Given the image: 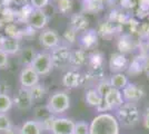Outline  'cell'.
Masks as SVG:
<instances>
[{"label": "cell", "instance_id": "obj_4", "mask_svg": "<svg viewBox=\"0 0 149 134\" xmlns=\"http://www.w3.org/2000/svg\"><path fill=\"white\" fill-rule=\"evenodd\" d=\"M125 103L123 92L120 89L113 88L112 87L105 96H104V101L97 107V111L99 113H107L110 111H117V109Z\"/></svg>", "mask_w": 149, "mask_h": 134}, {"label": "cell", "instance_id": "obj_23", "mask_svg": "<svg viewBox=\"0 0 149 134\" xmlns=\"http://www.w3.org/2000/svg\"><path fill=\"white\" fill-rule=\"evenodd\" d=\"M117 48L121 54H128L134 49V41L130 35H123L117 41Z\"/></svg>", "mask_w": 149, "mask_h": 134}, {"label": "cell", "instance_id": "obj_13", "mask_svg": "<svg viewBox=\"0 0 149 134\" xmlns=\"http://www.w3.org/2000/svg\"><path fill=\"white\" fill-rule=\"evenodd\" d=\"M128 60L125 54L121 53H112L109 58V68L113 74L116 73H123V70L127 69L128 67Z\"/></svg>", "mask_w": 149, "mask_h": 134}, {"label": "cell", "instance_id": "obj_51", "mask_svg": "<svg viewBox=\"0 0 149 134\" xmlns=\"http://www.w3.org/2000/svg\"><path fill=\"white\" fill-rule=\"evenodd\" d=\"M2 9H3V8L0 6V15H1V11H2Z\"/></svg>", "mask_w": 149, "mask_h": 134}, {"label": "cell", "instance_id": "obj_5", "mask_svg": "<svg viewBox=\"0 0 149 134\" xmlns=\"http://www.w3.org/2000/svg\"><path fill=\"white\" fill-rule=\"evenodd\" d=\"M71 51L68 48V46L59 45L56 48H54L51 51V60L54 67L63 69L69 66V58H70Z\"/></svg>", "mask_w": 149, "mask_h": 134}, {"label": "cell", "instance_id": "obj_37", "mask_svg": "<svg viewBox=\"0 0 149 134\" xmlns=\"http://www.w3.org/2000/svg\"><path fill=\"white\" fill-rule=\"evenodd\" d=\"M74 134H89V123L85 121L76 122Z\"/></svg>", "mask_w": 149, "mask_h": 134}, {"label": "cell", "instance_id": "obj_2", "mask_svg": "<svg viewBox=\"0 0 149 134\" xmlns=\"http://www.w3.org/2000/svg\"><path fill=\"white\" fill-rule=\"evenodd\" d=\"M116 117L120 126L132 128L140 121V111L136 105V103L125 102L116 111Z\"/></svg>", "mask_w": 149, "mask_h": 134}, {"label": "cell", "instance_id": "obj_42", "mask_svg": "<svg viewBox=\"0 0 149 134\" xmlns=\"http://www.w3.org/2000/svg\"><path fill=\"white\" fill-rule=\"evenodd\" d=\"M10 91H11V88H10V85L8 83H0V94H10Z\"/></svg>", "mask_w": 149, "mask_h": 134}, {"label": "cell", "instance_id": "obj_6", "mask_svg": "<svg viewBox=\"0 0 149 134\" xmlns=\"http://www.w3.org/2000/svg\"><path fill=\"white\" fill-rule=\"evenodd\" d=\"M31 67L39 74V76L48 75L54 68L51 55L49 53H38Z\"/></svg>", "mask_w": 149, "mask_h": 134}, {"label": "cell", "instance_id": "obj_12", "mask_svg": "<svg viewBox=\"0 0 149 134\" xmlns=\"http://www.w3.org/2000/svg\"><path fill=\"white\" fill-rule=\"evenodd\" d=\"M62 85L68 89L77 88L82 85L84 82V76L77 69H70L65 73L62 76Z\"/></svg>", "mask_w": 149, "mask_h": 134}, {"label": "cell", "instance_id": "obj_26", "mask_svg": "<svg viewBox=\"0 0 149 134\" xmlns=\"http://www.w3.org/2000/svg\"><path fill=\"white\" fill-rule=\"evenodd\" d=\"M145 65H146V60L141 57L135 58L130 64L127 67V72L130 75H138L140 74L143 70H145Z\"/></svg>", "mask_w": 149, "mask_h": 134}, {"label": "cell", "instance_id": "obj_17", "mask_svg": "<svg viewBox=\"0 0 149 134\" xmlns=\"http://www.w3.org/2000/svg\"><path fill=\"white\" fill-rule=\"evenodd\" d=\"M1 51H5L7 55L19 54V51H21L19 39L10 38V37H2L1 38Z\"/></svg>", "mask_w": 149, "mask_h": 134}, {"label": "cell", "instance_id": "obj_41", "mask_svg": "<svg viewBox=\"0 0 149 134\" xmlns=\"http://www.w3.org/2000/svg\"><path fill=\"white\" fill-rule=\"evenodd\" d=\"M8 66V55L5 51H0V68H5Z\"/></svg>", "mask_w": 149, "mask_h": 134}, {"label": "cell", "instance_id": "obj_11", "mask_svg": "<svg viewBox=\"0 0 149 134\" xmlns=\"http://www.w3.org/2000/svg\"><path fill=\"white\" fill-rule=\"evenodd\" d=\"M39 43L45 48H50L54 49L57 46H59L60 43V37L58 32L54 29H45L40 32L39 35Z\"/></svg>", "mask_w": 149, "mask_h": 134}, {"label": "cell", "instance_id": "obj_47", "mask_svg": "<svg viewBox=\"0 0 149 134\" xmlns=\"http://www.w3.org/2000/svg\"><path fill=\"white\" fill-rule=\"evenodd\" d=\"M3 134H20V128H19V126H15L13 125L11 128H9L8 131H6Z\"/></svg>", "mask_w": 149, "mask_h": 134}, {"label": "cell", "instance_id": "obj_16", "mask_svg": "<svg viewBox=\"0 0 149 134\" xmlns=\"http://www.w3.org/2000/svg\"><path fill=\"white\" fill-rule=\"evenodd\" d=\"M88 62L87 54L85 49H76V51H71L70 54V58H69V66L72 67V69H77L82 67L84 65Z\"/></svg>", "mask_w": 149, "mask_h": 134}, {"label": "cell", "instance_id": "obj_52", "mask_svg": "<svg viewBox=\"0 0 149 134\" xmlns=\"http://www.w3.org/2000/svg\"><path fill=\"white\" fill-rule=\"evenodd\" d=\"M54 1H59V0H54Z\"/></svg>", "mask_w": 149, "mask_h": 134}, {"label": "cell", "instance_id": "obj_44", "mask_svg": "<svg viewBox=\"0 0 149 134\" xmlns=\"http://www.w3.org/2000/svg\"><path fill=\"white\" fill-rule=\"evenodd\" d=\"M138 6L139 9L147 13L149 10V0H138Z\"/></svg>", "mask_w": 149, "mask_h": 134}, {"label": "cell", "instance_id": "obj_31", "mask_svg": "<svg viewBox=\"0 0 149 134\" xmlns=\"http://www.w3.org/2000/svg\"><path fill=\"white\" fill-rule=\"evenodd\" d=\"M3 30H5V34H6L7 37L17 38V39L21 38V29H19L18 26L16 25L15 22L7 24V25L3 27Z\"/></svg>", "mask_w": 149, "mask_h": 134}, {"label": "cell", "instance_id": "obj_1", "mask_svg": "<svg viewBox=\"0 0 149 134\" xmlns=\"http://www.w3.org/2000/svg\"><path fill=\"white\" fill-rule=\"evenodd\" d=\"M89 134H120V124L116 115L99 113L89 123Z\"/></svg>", "mask_w": 149, "mask_h": 134}, {"label": "cell", "instance_id": "obj_34", "mask_svg": "<svg viewBox=\"0 0 149 134\" xmlns=\"http://www.w3.org/2000/svg\"><path fill=\"white\" fill-rule=\"evenodd\" d=\"M13 126L11 119L7 114H0V134H3L6 131Z\"/></svg>", "mask_w": 149, "mask_h": 134}, {"label": "cell", "instance_id": "obj_19", "mask_svg": "<svg viewBox=\"0 0 149 134\" xmlns=\"http://www.w3.org/2000/svg\"><path fill=\"white\" fill-rule=\"evenodd\" d=\"M37 56V53L35 51L33 47H25L19 51V63L22 65L24 67L26 66H31L35 58Z\"/></svg>", "mask_w": 149, "mask_h": 134}, {"label": "cell", "instance_id": "obj_38", "mask_svg": "<svg viewBox=\"0 0 149 134\" xmlns=\"http://www.w3.org/2000/svg\"><path fill=\"white\" fill-rule=\"evenodd\" d=\"M56 120V115H50L47 119H45L44 121L39 122L40 125H41V128L44 132H49L51 133V128H52V125H54V122Z\"/></svg>", "mask_w": 149, "mask_h": 134}, {"label": "cell", "instance_id": "obj_33", "mask_svg": "<svg viewBox=\"0 0 149 134\" xmlns=\"http://www.w3.org/2000/svg\"><path fill=\"white\" fill-rule=\"evenodd\" d=\"M62 39L66 41V44H68V45L74 44L76 40H77V32L74 30V28H71V27L69 26L68 28L65 30V32H63Z\"/></svg>", "mask_w": 149, "mask_h": 134}, {"label": "cell", "instance_id": "obj_15", "mask_svg": "<svg viewBox=\"0 0 149 134\" xmlns=\"http://www.w3.org/2000/svg\"><path fill=\"white\" fill-rule=\"evenodd\" d=\"M79 43L82 49H93L98 43V32L95 29H89L82 32Z\"/></svg>", "mask_w": 149, "mask_h": 134}, {"label": "cell", "instance_id": "obj_21", "mask_svg": "<svg viewBox=\"0 0 149 134\" xmlns=\"http://www.w3.org/2000/svg\"><path fill=\"white\" fill-rule=\"evenodd\" d=\"M85 100H86V103H87L89 106L97 109L100 104L102 103L104 97L97 92V89L95 88V87H90V88H88L87 92H86Z\"/></svg>", "mask_w": 149, "mask_h": 134}, {"label": "cell", "instance_id": "obj_24", "mask_svg": "<svg viewBox=\"0 0 149 134\" xmlns=\"http://www.w3.org/2000/svg\"><path fill=\"white\" fill-rule=\"evenodd\" d=\"M109 82L111 87L117 89H123L128 85L129 81H128V77L125 75L124 73H116V74H112V76L109 78Z\"/></svg>", "mask_w": 149, "mask_h": 134}, {"label": "cell", "instance_id": "obj_14", "mask_svg": "<svg viewBox=\"0 0 149 134\" xmlns=\"http://www.w3.org/2000/svg\"><path fill=\"white\" fill-rule=\"evenodd\" d=\"M49 18L47 16V13L44 10H39V9H35L33 13H31L28 25L33 27L36 30L37 29H44L46 26L48 25Z\"/></svg>", "mask_w": 149, "mask_h": 134}, {"label": "cell", "instance_id": "obj_27", "mask_svg": "<svg viewBox=\"0 0 149 134\" xmlns=\"http://www.w3.org/2000/svg\"><path fill=\"white\" fill-rule=\"evenodd\" d=\"M33 7L31 6L30 4H27L25 6L20 7V9L17 10V20L18 22H26L28 24L29 18H30L31 13H33Z\"/></svg>", "mask_w": 149, "mask_h": 134}, {"label": "cell", "instance_id": "obj_39", "mask_svg": "<svg viewBox=\"0 0 149 134\" xmlns=\"http://www.w3.org/2000/svg\"><path fill=\"white\" fill-rule=\"evenodd\" d=\"M50 0H30V5L33 7V9L44 10V8L48 6Z\"/></svg>", "mask_w": 149, "mask_h": 134}, {"label": "cell", "instance_id": "obj_28", "mask_svg": "<svg viewBox=\"0 0 149 134\" xmlns=\"http://www.w3.org/2000/svg\"><path fill=\"white\" fill-rule=\"evenodd\" d=\"M116 29H117L116 25L112 21L108 20V21H104V22L100 24L97 32H98V35H101L104 37H109V36L115 34Z\"/></svg>", "mask_w": 149, "mask_h": 134}, {"label": "cell", "instance_id": "obj_40", "mask_svg": "<svg viewBox=\"0 0 149 134\" xmlns=\"http://www.w3.org/2000/svg\"><path fill=\"white\" fill-rule=\"evenodd\" d=\"M35 34H36V29L33 27H31L30 25H28V24H27L25 29H21V37H24V36L25 37L26 36L32 37V36H35Z\"/></svg>", "mask_w": 149, "mask_h": 134}, {"label": "cell", "instance_id": "obj_45", "mask_svg": "<svg viewBox=\"0 0 149 134\" xmlns=\"http://www.w3.org/2000/svg\"><path fill=\"white\" fill-rule=\"evenodd\" d=\"M143 128L149 131V109H147V111L143 114Z\"/></svg>", "mask_w": 149, "mask_h": 134}, {"label": "cell", "instance_id": "obj_43", "mask_svg": "<svg viewBox=\"0 0 149 134\" xmlns=\"http://www.w3.org/2000/svg\"><path fill=\"white\" fill-rule=\"evenodd\" d=\"M135 5H138V0H121V6L125 8H132Z\"/></svg>", "mask_w": 149, "mask_h": 134}, {"label": "cell", "instance_id": "obj_18", "mask_svg": "<svg viewBox=\"0 0 149 134\" xmlns=\"http://www.w3.org/2000/svg\"><path fill=\"white\" fill-rule=\"evenodd\" d=\"M89 26V20L84 13H74L70 17V27L76 32H86Z\"/></svg>", "mask_w": 149, "mask_h": 134}, {"label": "cell", "instance_id": "obj_29", "mask_svg": "<svg viewBox=\"0 0 149 134\" xmlns=\"http://www.w3.org/2000/svg\"><path fill=\"white\" fill-rule=\"evenodd\" d=\"M13 97L8 94H0V114H7L13 109Z\"/></svg>", "mask_w": 149, "mask_h": 134}, {"label": "cell", "instance_id": "obj_30", "mask_svg": "<svg viewBox=\"0 0 149 134\" xmlns=\"http://www.w3.org/2000/svg\"><path fill=\"white\" fill-rule=\"evenodd\" d=\"M29 91H30V94L32 96V98H33V101H40L47 94V88L45 87V85L40 83H38L35 86H32Z\"/></svg>", "mask_w": 149, "mask_h": 134}, {"label": "cell", "instance_id": "obj_3", "mask_svg": "<svg viewBox=\"0 0 149 134\" xmlns=\"http://www.w3.org/2000/svg\"><path fill=\"white\" fill-rule=\"evenodd\" d=\"M46 105L48 106L51 114L60 116L65 112H67L70 107L69 94L65 91H56L49 96Z\"/></svg>", "mask_w": 149, "mask_h": 134}, {"label": "cell", "instance_id": "obj_10", "mask_svg": "<svg viewBox=\"0 0 149 134\" xmlns=\"http://www.w3.org/2000/svg\"><path fill=\"white\" fill-rule=\"evenodd\" d=\"M121 92H123L125 102L137 103L140 100H143V97L145 96V91L143 89V87L134 83H128V85Z\"/></svg>", "mask_w": 149, "mask_h": 134}, {"label": "cell", "instance_id": "obj_50", "mask_svg": "<svg viewBox=\"0 0 149 134\" xmlns=\"http://www.w3.org/2000/svg\"><path fill=\"white\" fill-rule=\"evenodd\" d=\"M1 38H2V37L0 36V51H1Z\"/></svg>", "mask_w": 149, "mask_h": 134}, {"label": "cell", "instance_id": "obj_49", "mask_svg": "<svg viewBox=\"0 0 149 134\" xmlns=\"http://www.w3.org/2000/svg\"><path fill=\"white\" fill-rule=\"evenodd\" d=\"M145 70L147 72V77H148V79H149V65L148 64L145 65Z\"/></svg>", "mask_w": 149, "mask_h": 134}, {"label": "cell", "instance_id": "obj_36", "mask_svg": "<svg viewBox=\"0 0 149 134\" xmlns=\"http://www.w3.org/2000/svg\"><path fill=\"white\" fill-rule=\"evenodd\" d=\"M95 88L97 89V92H98L100 95L104 97V96H105L106 94H107V93L112 88V87H111V85H110L109 79H106L105 78V79L100 81L99 83L96 85V87H95Z\"/></svg>", "mask_w": 149, "mask_h": 134}, {"label": "cell", "instance_id": "obj_8", "mask_svg": "<svg viewBox=\"0 0 149 134\" xmlns=\"http://www.w3.org/2000/svg\"><path fill=\"white\" fill-rule=\"evenodd\" d=\"M39 74L31 66H26L19 74V83L22 88L30 89L39 83Z\"/></svg>", "mask_w": 149, "mask_h": 134}, {"label": "cell", "instance_id": "obj_25", "mask_svg": "<svg viewBox=\"0 0 149 134\" xmlns=\"http://www.w3.org/2000/svg\"><path fill=\"white\" fill-rule=\"evenodd\" d=\"M89 69L104 68V54L100 51H93L88 56Z\"/></svg>", "mask_w": 149, "mask_h": 134}, {"label": "cell", "instance_id": "obj_9", "mask_svg": "<svg viewBox=\"0 0 149 134\" xmlns=\"http://www.w3.org/2000/svg\"><path fill=\"white\" fill-rule=\"evenodd\" d=\"M74 124L76 122L72 119L56 116L51 128V134H74Z\"/></svg>", "mask_w": 149, "mask_h": 134}, {"label": "cell", "instance_id": "obj_32", "mask_svg": "<svg viewBox=\"0 0 149 134\" xmlns=\"http://www.w3.org/2000/svg\"><path fill=\"white\" fill-rule=\"evenodd\" d=\"M50 115H54L50 113L49 109L47 105H39L35 109V120L38 122L44 121L45 119H47Z\"/></svg>", "mask_w": 149, "mask_h": 134}, {"label": "cell", "instance_id": "obj_48", "mask_svg": "<svg viewBox=\"0 0 149 134\" xmlns=\"http://www.w3.org/2000/svg\"><path fill=\"white\" fill-rule=\"evenodd\" d=\"M30 2V0H13V5H16V6L18 7H22L27 5V4H29Z\"/></svg>", "mask_w": 149, "mask_h": 134}, {"label": "cell", "instance_id": "obj_7", "mask_svg": "<svg viewBox=\"0 0 149 134\" xmlns=\"http://www.w3.org/2000/svg\"><path fill=\"white\" fill-rule=\"evenodd\" d=\"M13 105L20 111H28L33 105V98L30 94V91L27 88H19L17 94L13 97Z\"/></svg>", "mask_w": 149, "mask_h": 134}, {"label": "cell", "instance_id": "obj_20", "mask_svg": "<svg viewBox=\"0 0 149 134\" xmlns=\"http://www.w3.org/2000/svg\"><path fill=\"white\" fill-rule=\"evenodd\" d=\"M20 134H42L44 131L41 128V125L38 121L33 120H28L24 122L20 126Z\"/></svg>", "mask_w": 149, "mask_h": 134}, {"label": "cell", "instance_id": "obj_46", "mask_svg": "<svg viewBox=\"0 0 149 134\" xmlns=\"http://www.w3.org/2000/svg\"><path fill=\"white\" fill-rule=\"evenodd\" d=\"M13 5V0H0V6L2 8H10Z\"/></svg>", "mask_w": 149, "mask_h": 134}, {"label": "cell", "instance_id": "obj_22", "mask_svg": "<svg viewBox=\"0 0 149 134\" xmlns=\"http://www.w3.org/2000/svg\"><path fill=\"white\" fill-rule=\"evenodd\" d=\"M104 9V0H84L82 13H98Z\"/></svg>", "mask_w": 149, "mask_h": 134}, {"label": "cell", "instance_id": "obj_35", "mask_svg": "<svg viewBox=\"0 0 149 134\" xmlns=\"http://www.w3.org/2000/svg\"><path fill=\"white\" fill-rule=\"evenodd\" d=\"M57 7L62 15H67L72 10V0H59L57 1Z\"/></svg>", "mask_w": 149, "mask_h": 134}]
</instances>
